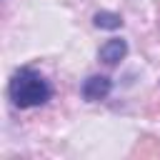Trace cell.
Wrapping results in <instances>:
<instances>
[{
	"mask_svg": "<svg viewBox=\"0 0 160 160\" xmlns=\"http://www.w3.org/2000/svg\"><path fill=\"white\" fill-rule=\"evenodd\" d=\"M8 95H10L15 108H38V105H45L50 100L52 88L40 72H35L30 68H22L10 78Z\"/></svg>",
	"mask_w": 160,
	"mask_h": 160,
	"instance_id": "obj_1",
	"label": "cell"
},
{
	"mask_svg": "<svg viewBox=\"0 0 160 160\" xmlns=\"http://www.w3.org/2000/svg\"><path fill=\"white\" fill-rule=\"evenodd\" d=\"M112 90V80L108 75H90L85 82H82V98L88 102H98V100H105Z\"/></svg>",
	"mask_w": 160,
	"mask_h": 160,
	"instance_id": "obj_2",
	"label": "cell"
},
{
	"mask_svg": "<svg viewBox=\"0 0 160 160\" xmlns=\"http://www.w3.org/2000/svg\"><path fill=\"white\" fill-rule=\"evenodd\" d=\"M128 55V42L122 38H110L102 42V48L98 50V58L105 62V65H118L122 58Z\"/></svg>",
	"mask_w": 160,
	"mask_h": 160,
	"instance_id": "obj_3",
	"label": "cell"
},
{
	"mask_svg": "<svg viewBox=\"0 0 160 160\" xmlns=\"http://www.w3.org/2000/svg\"><path fill=\"white\" fill-rule=\"evenodd\" d=\"M92 22H95V28H102V30H118V28H122V18L118 12H110V10L95 12Z\"/></svg>",
	"mask_w": 160,
	"mask_h": 160,
	"instance_id": "obj_4",
	"label": "cell"
}]
</instances>
